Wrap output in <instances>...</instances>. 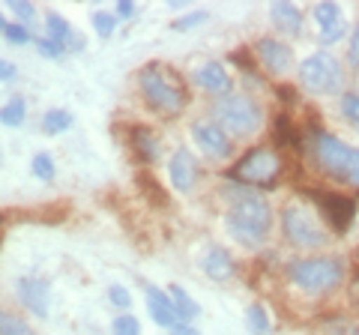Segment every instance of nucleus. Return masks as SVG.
I'll return each instance as SVG.
<instances>
[{
	"label": "nucleus",
	"instance_id": "obj_1",
	"mask_svg": "<svg viewBox=\"0 0 359 335\" xmlns=\"http://www.w3.org/2000/svg\"><path fill=\"white\" fill-rule=\"evenodd\" d=\"M273 225V210L261 195H240L224 216V228L240 245H261Z\"/></svg>",
	"mask_w": 359,
	"mask_h": 335
},
{
	"label": "nucleus",
	"instance_id": "obj_2",
	"mask_svg": "<svg viewBox=\"0 0 359 335\" xmlns=\"http://www.w3.org/2000/svg\"><path fill=\"white\" fill-rule=\"evenodd\" d=\"M311 156L318 168L327 177L339 183H351L359 186V150L347 147L330 132H314L311 135Z\"/></svg>",
	"mask_w": 359,
	"mask_h": 335
},
{
	"label": "nucleus",
	"instance_id": "obj_3",
	"mask_svg": "<svg viewBox=\"0 0 359 335\" xmlns=\"http://www.w3.org/2000/svg\"><path fill=\"white\" fill-rule=\"evenodd\" d=\"M138 84H141V93L147 99V105L153 111H159L162 117H177L180 111L186 108V99L189 93L183 90V84L171 78L165 72V66L159 63H150L138 72Z\"/></svg>",
	"mask_w": 359,
	"mask_h": 335
},
{
	"label": "nucleus",
	"instance_id": "obj_4",
	"mask_svg": "<svg viewBox=\"0 0 359 335\" xmlns=\"http://www.w3.org/2000/svg\"><path fill=\"white\" fill-rule=\"evenodd\" d=\"M287 278L306 294H330L344 282V264L339 258H299L287 264Z\"/></svg>",
	"mask_w": 359,
	"mask_h": 335
},
{
	"label": "nucleus",
	"instance_id": "obj_5",
	"mask_svg": "<svg viewBox=\"0 0 359 335\" xmlns=\"http://www.w3.org/2000/svg\"><path fill=\"white\" fill-rule=\"evenodd\" d=\"M212 117H216L219 126L228 129L231 135L249 138V135H255V132L261 129L264 111L249 96H233V93H228V96H222L219 102L212 105Z\"/></svg>",
	"mask_w": 359,
	"mask_h": 335
},
{
	"label": "nucleus",
	"instance_id": "obj_6",
	"mask_svg": "<svg viewBox=\"0 0 359 335\" xmlns=\"http://www.w3.org/2000/svg\"><path fill=\"white\" fill-rule=\"evenodd\" d=\"M278 174H282V159H278V153L269 150V147L249 150L228 171L231 180L245 183V186H257V189H273L278 183Z\"/></svg>",
	"mask_w": 359,
	"mask_h": 335
},
{
	"label": "nucleus",
	"instance_id": "obj_7",
	"mask_svg": "<svg viewBox=\"0 0 359 335\" xmlns=\"http://www.w3.org/2000/svg\"><path fill=\"white\" fill-rule=\"evenodd\" d=\"M282 231L287 242L302 245V249H320L327 242V231H323L318 213L302 200H290L282 210Z\"/></svg>",
	"mask_w": 359,
	"mask_h": 335
},
{
	"label": "nucleus",
	"instance_id": "obj_8",
	"mask_svg": "<svg viewBox=\"0 0 359 335\" xmlns=\"http://www.w3.org/2000/svg\"><path fill=\"white\" fill-rule=\"evenodd\" d=\"M299 81H302L306 90L318 93V96L339 93L341 90V81H344L341 63L335 60L330 51H318V54H311L309 60L299 63Z\"/></svg>",
	"mask_w": 359,
	"mask_h": 335
},
{
	"label": "nucleus",
	"instance_id": "obj_9",
	"mask_svg": "<svg viewBox=\"0 0 359 335\" xmlns=\"http://www.w3.org/2000/svg\"><path fill=\"white\" fill-rule=\"evenodd\" d=\"M318 210L323 213V219L330 221V228L335 233H347L356 219V200L353 198H344V195H335V192H320V189H309L306 192Z\"/></svg>",
	"mask_w": 359,
	"mask_h": 335
},
{
	"label": "nucleus",
	"instance_id": "obj_10",
	"mask_svg": "<svg viewBox=\"0 0 359 335\" xmlns=\"http://www.w3.org/2000/svg\"><path fill=\"white\" fill-rule=\"evenodd\" d=\"M192 138H195L198 147L210 156V159H228V156H231L228 132H224L219 123H210V120L192 123Z\"/></svg>",
	"mask_w": 359,
	"mask_h": 335
},
{
	"label": "nucleus",
	"instance_id": "obj_11",
	"mask_svg": "<svg viewBox=\"0 0 359 335\" xmlns=\"http://www.w3.org/2000/svg\"><path fill=\"white\" fill-rule=\"evenodd\" d=\"M255 54H257V60L264 63V69H266V72H273V75L287 72V69H290V63H294V54H290V48L285 46V42L273 39V36L257 39Z\"/></svg>",
	"mask_w": 359,
	"mask_h": 335
},
{
	"label": "nucleus",
	"instance_id": "obj_12",
	"mask_svg": "<svg viewBox=\"0 0 359 335\" xmlns=\"http://www.w3.org/2000/svg\"><path fill=\"white\" fill-rule=\"evenodd\" d=\"M18 299L25 303V308H30L36 317H48V299H51V290L45 278L36 275H25L18 282Z\"/></svg>",
	"mask_w": 359,
	"mask_h": 335
},
{
	"label": "nucleus",
	"instance_id": "obj_13",
	"mask_svg": "<svg viewBox=\"0 0 359 335\" xmlns=\"http://www.w3.org/2000/svg\"><path fill=\"white\" fill-rule=\"evenodd\" d=\"M168 171H171V183L180 189V192H189V189L195 186V180H198V162H195V156L189 150H177L171 156Z\"/></svg>",
	"mask_w": 359,
	"mask_h": 335
},
{
	"label": "nucleus",
	"instance_id": "obj_14",
	"mask_svg": "<svg viewBox=\"0 0 359 335\" xmlns=\"http://www.w3.org/2000/svg\"><path fill=\"white\" fill-rule=\"evenodd\" d=\"M195 84L201 87V90L224 93V96H228V90H231V75H228V69H224L222 63L210 60V63H204V66H201V69L195 72Z\"/></svg>",
	"mask_w": 359,
	"mask_h": 335
},
{
	"label": "nucleus",
	"instance_id": "obj_15",
	"mask_svg": "<svg viewBox=\"0 0 359 335\" xmlns=\"http://www.w3.org/2000/svg\"><path fill=\"white\" fill-rule=\"evenodd\" d=\"M147 308H150L153 323H159V327H177L180 323L171 296H168L165 290H159V287H147Z\"/></svg>",
	"mask_w": 359,
	"mask_h": 335
},
{
	"label": "nucleus",
	"instance_id": "obj_16",
	"mask_svg": "<svg viewBox=\"0 0 359 335\" xmlns=\"http://www.w3.org/2000/svg\"><path fill=\"white\" fill-rule=\"evenodd\" d=\"M269 15H273L278 30L290 33V36H299V33H302V13L294 4H285V0H282V4H273V6H269Z\"/></svg>",
	"mask_w": 359,
	"mask_h": 335
},
{
	"label": "nucleus",
	"instance_id": "obj_17",
	"mask_svg": "<svg viewBox=\"0 0 359 335\" xmlns=\"http://www.w3.org/2000/svg\"><path fill=\"white\" fill-rule=\"evenodd\" d=\"M129 144H132V153L138 156L144 165H150L156 156H159V144H156L153 132L144 129V126H132L129 129Z\"/></svg>",
	"mask_w": 359,
	"mask_h": 335
},
{
	"label": "nucleus",
	"instance_id": "obj_18",
	"mask_svg": "<svg viewBox=\"0 0 359 335\" xmlns=\"http://www.w3.org/2000/svg\"><path fill=\"white\" fill-rule=\"evenodd\" d=\"M204 273L212 278V282H224V278L233 275V258L219 245H212L204 258Z\"/></svg>",
	"mask_w": 359,
	"mask_h": 335
},
{
	"label": "nucleus",
	"instance_id": "obj_19",
	"mask_svg": "<svg viewBox=\"0 0 359 335\" xmlns=\"http://www.w3.org/2000/svg\"><path fill=\"white\" fill-rule=\"evenodd\" d=\"M135 186H138V192L147 198V204H153V207H168V204H171V198L165 195L162 183L156 180L150 171H138V174H135Z\"/></svg>",
	"mask_w": 359,
	"mask_h": 335
},
{
	"label": "nucleus",
	"instance_id": "obj_20",
	"mask_svg": "<svg viewBox=\"0 0 359 335\" xmlns=\"http://www.w3.org/2000/svg\"><path fill=\"white\" fill-rule=\"evenodd\" d=\"M171 290V303H174V308H177V317H180V323H189V320H195L198 315H201V306L195 303L192 296L186 294L180 285H171L168 287Z\"/></svg>",
	"mask_w": 359,
	"mask_h": 335
},
{
	"label": "nucleus",
	"instance_id": "obj_21",
	"mask_svg": "<svg viewBox=\"0 0 359 335\" xmlns=\"http://www.w3.org/2000/svg\"><path fill=\"white\" fill-rule=\"evenodd\" d=\"M45 25H48V33L54 42H60V46H69V42H75V33L69 27V21H66L60 13H48L45 15Z\"/></svg>",
	"mask_w": 359,
	"mask_h": 335
},
{
	"label": "nucleus",
	"instance_id": "obj_22",
	"mask_svg": "<svg viewBox=\"0 0 359 335\" xmlns=\"http://www.w3.org/2000/svg\"><path fill=\"white\" fill-rule=\"evenodd\" d=\"M72 126V114L69 111H63V108H51V111H45V117H42V129L48 132V135H60V132H66Z\"/></svg>",
	"mask_w": 359,
	"mask_h": 335
},
{
	"label": "nucleus",
	"instance_id": "obj_23",
	"mask_svg": "<svg viewBox=\"0 0 359 335\" xmlns=\"http://www.w3.org/2000/svg\"><path fill=\"white\" fill-rule=\"evenodd\" d=\"M0 335H36V332L30 329V323L25 317L0 308Z\"/></svg>",
	"mask_w": 359,
	"mask_h": 335
},
{
	"label": "nucleus",
	"instance_id": "obj_24",
	"mask_svg": "<svg viewBox=\"0 0 359 335\" xmlns=\"http://www.w3.org/2000/svg\"><path fill=\"white\" fill-rule=\"evenodd\" d=\"M25 111H27L25 99H13L9 105L0 108V123H4V126H21V123H25Z\"/></svg>",
	"mask_w": 359,
	"mask_h": 335
},
{
	"label": "nucleus",
	"instance_id": "obj_25",
	"mask_svg": "<svg viewBox=\"0 0 359 335\" xmlns=\"http://www.w3.org/2000/svg\"><path fill=\"white\" fill-rule=\"evenodd\" d=\"M245 320H249V329H252V335H266L269 332V315H266V308L261 306V303H255L249 311H245Z\"/></svg>",
	"mask_w": 359,
	"mask_h": 335
},
{
	"label": "nucleus",
	"instance_id": "obj_26",
	"mask_svg": "<svg viewBox=\"0 0 359 335\" xmlns=\"http://www.w3.org/2000/svg\"><path fill=\"white\" fill-rule=\"evenodd\" d=\"M273 138H276L278 144H290L294 150H299V138L294 135V129H290V120H287V117H276Z\"/></svg>",
	"mask_w": 359,
	"mask_h": 335
},
{
	"label": "nucleus",
	"instance_id": "obj_27",
	"mask_svg": "<svg viewBox=\"0 0 359 335\" xmlns=\"http://www.w3.org/2000/svg\"><path fill=\"white\" fill-rule=\"evenodd\" d=\"M111 329H114V335H141V323L135 315H117Z\"/></svg>",
	"mask_w": 359,
	"mask_h": 335
},
{
	"label": "nucleus",
	"instance_id": "obj_28",
	"mask_svg": "<svg viewBox=\"0 0 359 335\" xmlns=\"http://www.w3.org/2000/svg\"><path fill=\"white\" fill-rule=\"evenodd\" d=\"M323 332L327 335H359V327L347 317H332V320L323 323Z\"/></svg>",
	"mask_w": 359,
	"mask_h": 335
},
{
	"label": "nucleus",
	"instance_id": "obj_29",
	"mask_svg": "<svg viewBox=\"0 0 359 335\" xmlns=\"http://www.w3.org/2000/svg\"><path fill=\"white\" fill-rule=\"evenodd\" d=\"M93 27H96L99 36L108 39L111 33H114V27H117V15L114 13H102V9H99V13H93Z\"/></svg>",
	"mask_w": 359,
	"mask_h": 335
},
{
	"label": "nucleus",
	"instance_id": "obj_30",
	"mask_svg": "<svg viewBox=\"0 0 359 335\" xmlns=\"http://www.w3.org/2000/svg\"><path fill=\"white\" fill-rule=\"evenodd\" d=\"M33 174L39 177V180H54V162H51V156L48 153H36L33 156Z\"/></svg>",
	"mask_w": 359,
	"mask_h": 335
},
{
	"label": "nucleus",
	"instance_id": "obj_31",
	"mask_svg": "<svg viewBox=\"0 0 359 335\" xmlns=\"http://www.w3.org/2000/svg\"><path fill=\"white\" fill-rule=\"evenodd\" d=\"M314 18H318V25H330V21H339L341 18V6L339 4H318L314 6Z\"/></svg>",
	"mask_w": 359,
	"mask_h": 335
},
{
	"label": "nucleus",
	"instance_id": "obj_32",
	"mask_svg": "<svg viewBox=\"0 0 359 335\" xmlns=\"http://www.w3.org/2000/svg\"><path fill=\"white\" fill-rule=\"evenodd\" d=\"M341 36H344V18L330 21V25L320 27V42H323V46H332V42H339Z\"/></svg>",
	"mask_w": 359,
	"mask_h": 335
},
{
	"label": "nucleus",
	"instance_id": "obj_33",
	"mask_svg": "<svg viewBox=\"0 0 359 335\" xmlns=\"http://www.w3.org/2000/svg\"><path fill=\"white\" fill-rule=\"evenodd\" d=\"M341 111L347 114V120L356 123V129H359V96L356 93H344L341 96Z\"/></svg>",
	"mask_w": 359,
	"mask_h": 335
},
{
	"label": "nucleus",
	"instance_id": "obj_34",
	"mask_svg": "<svg viewBox=\"0 0 359 335\" xmlns=\"http://www.w3.org/2000/svg\"><path fill=\"white\" fill-rule=\"evenodd\" d=\"M108 299H111V303H114L117 308H129V306H132V294H129L126 287H120V285H114V287L108 290Z\"/></svg>",
	"mask_w": 359,
	"mask_h": 335
},
{
	"label": "nucleus",
	"instance_id": "obj_35",
	"mask_svg": "<svg viewBox=\"0 0 359 335\" xmlns=\"http://www.w3.org/2000/svg\"><path fill=\"white\" fill-rule=\"evenodd\" d=\"M4 36H6L9 42H15V46H25V42H30V33H27L25 25H9V27L4 30Z\"/></svg>",
	"mask_w": 359,
	"mask_h": 335
},
{
	"label": "nucleus",
	"instance_id": "obj_36",
	"mask_svg": "<svg viewBox=\"0 0 359 335\" xmlns=\"http://www.w3.org/2000/svg\"><path fill=\"white\" fill-rule=\"evenodd\" d=\"M201 21H207V13H189V15L174 21V30H192L195 25H201Z\"/></svg>",
	"mask_w": 359,
	"mask_h": 335
},
{
	"label": "nucleus",
	"instance_id": "obj_37",
	"mask_svg": "<svg viewBox=\"0 0 359 335\" xmlns=\"http://www.w3.org/2000/svg\"><path fill=\"white\" fill-rule=\"evenodd\" d=\"M36 48L45 54V57H60L66 51V46H60V42H54V39H36Z\"/></svg>",
	"mask_w": 359,
	"mask_h": 335
},
{
	"label": "nucleus",
	"instance_id": "obj_38",
	"mask_svg": "<svg viewBox=\"0 0 359 335\" xmlns=\"http://www.w3.org/2000/svg\"><path fill=\"white\" fill-rule=\"evenodd\" d=\"M347 60H351L353 69H359V25L351 33V42H347Z\"/></svg>",
	"mask_w": 359,
	"mask_h": 335
},
{
	"label": "nucleus",
	"instance_id": "obj_39",
	"mask_svg": "<svg viewBox=\"0 0 359 335\" xmlns=\"http://www.w3.org/2000/svg\"><path fill=\"white\" fill-rule=\"evenodd\" d=\"M9 6H13V13H15L18 18H25V21L36 15V6H30L27 0H13V4H9Z\"/></svg>",
	"mask_w": 359,
	"mask_h": 335
},
{
	"label": "nucleus",
	"instance_id": "obj_40",
	"mask_svg": "<svg viewBox=\"0 0 359 335\" xmlns=\"http://www.w3.org/2000/svg\"><path fill=\"white\" fill-rule=\"evenodd\" d=\"M243 51H245V48H240V51H233V54H231V60H233V63H237V66H243V69H245V72H249V75H255V63H252L249 57H245V54H243Z\"/></svg>",
	"mask_w": 359,
	"mask_h": 335
},
{
	"label": "nucleus",
	"instance_id": "obj_41",
	"mask_svg": "<svg viewBox=\"0 0 359 335\" xmlns=\"http://www.w3.org/2000/svg\"><path fill=\"white\" fill-rule=\"evenodd\" d=\"M276 96H282V102H297V90L294 87H287V84H276Z\"/></svg>",
	"mask_w": 359,
	"mask_h": 335
},
{
	"label": "nucleus",
	"instance_id": "obj_42",
	"mask_svg": "<svg viewBox=\"0 0 359 335\" xmlns=\"http://www.w3.org/2000/svg\"><path fill=\"white\" fill-rule=\"evenodd\" d=\"M15 75H18V69L9 60H0V81H15Z\"/></svg>",
	"mask_w": 359,
	"mask_h": 335
},
{
	"label": "nucleus",
	"instance_id": "obj_43",
	"mask_svg": "<svg viewBox=\"0 0 359 335\" xmlns=\"http://www.w3.org/2000/svg\"><path fill=\"white\" fill-rule=\"evenodd\" d=\"M114 15H117V18H132V15H135V4H132V0H120Z\"/></svg>",
	"mask_w": 359,
	"mask_h": 335
},
{
	"label": "nucleus",
	"instance_id": "obj_44",
	"mask_svg": "<svg viewBox=\"0 0 359 335\" xmlns=\"http://www.w3.org/2000/svg\"><path fill=\"white\" fill-rule=\"evenodd\" d=\"M171 335H201L195 327H189V323H177V327H171Z\"/></svg>",
	"mask_w": 359,
	"mask_h": 335
},
{
	"label": "nucleus",
	"instance_id": "obj_45",
	"mask_svg": "<svg viewBox=\"0 0 359 335\" xmlns=\"http://www.w3.org/2000/svg\"><path fill=\"white\" fill-rule=\"evenodd\" d=\"M6 27H9V25H6V18H4V13H0V33H4Z\"/></svg>",
	"mask_w": 359,
	"mask_h": 335
},
{
	"label": "nucleus",
	"instance_id": "obj_46",
	"mask_svg": "<svg viewBox=\"0 0 359 335\" xmlns=\"http://www.w3.org/2000/svg\"><path fill=\"white\" fill-rule=\"evenodd\" d=\"M356 258H359V252H356Z\"/></svg>",
	"mask_w": 359,
	"mask_h": 335
}]
</instances>
